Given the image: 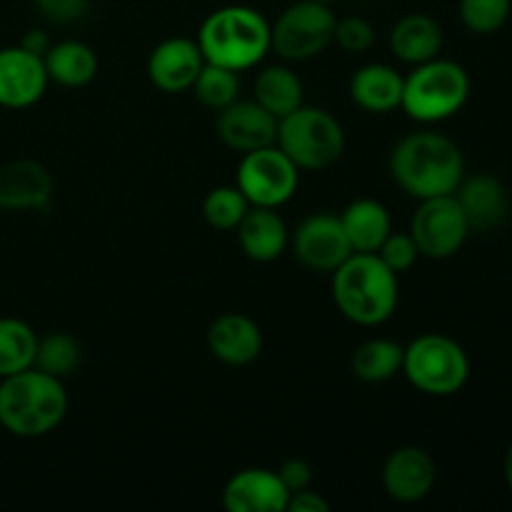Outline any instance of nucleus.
<instances>
[{"mask_svg": "<svg viewBox=\"0 0 512 512\" xmlns=\"http://www.w3.org/2000/svg\"><path fill=\"white\" fill-rule=\"evenodd\" d=\"M405 78L385 63H368L350 78V98L368 113H390L400 108Z\"/></svg>", "mask_w": 512, "mask_h": 512, "instance_id": "21", "label": "nucleus"}, {"mask_svg": "<svg viewBox=\"0 0 512 512\" xmlns=\"http://www.w3.org/2000/svg\"><path fill=\"white\" fill-rule=\"evenodd\" d=\"M375 255H378V258L383 260L395 275H400V273H408V270L418 263L420 250L410 233H390Z\"/></svg>", "mask_w": 512, "mask_h": 512, "instance_id": "32", "label": "nucleus"}, {"mask_svg": "<svg viewBox=\"0 0 512 512\" xmlns=\"http://www.w3.org/2000/svg\"><path fill=\"white\" fill-rule=\"evenodd\" d=\"M275 473H278V478L283 480V485L288 488L290 495L310 488V483H313V468H310V463H305V460L300 458L285 460Z\"/></svg>", "mask_w": 512, "mask_h": 512, "instance_id": "35", "label": "nucleus"}, {"mask_svg": "<svg viewBox=\"0 0 512 512\" xmlns=\"http://www.w3.org/2000/svg\"><path fill=\"white\" fill-rule=\"evenodd\" d=\"M215 133L235 153H250V150L265 148L275 143L278 135V118L263 108L258 100H235L218 110Z\"/></svg>", "mask_w": 512, "mask_h": 512, "instance_id": "13", "label": "nucleus"}, {"mask_svg": "<svg viewBox=\"0 0 512 512\" xmlns=\"http://www.w3.org/2000/svg\"><path fill=\"white\" fill-rule=\"evenodd\" d=\"M345 235L355 253H378L380 245L393 233V220L380 200L358 198L340 213Z\"/></svg>", "mask_w": 512, "mask_h": 512, "instance_id": "23", "label": "nucleus"}, {"mask_svg": "<svg viewBox=\"0 0 512 512\" xmlns=\"http://www.w3.org/2000/svg\"><path fill=\"white\" fill-rule=\"evenodd\" d=\"M512 0H460L458 13L468 30L478 35L495 33L510 18Z\"/></svg>", "mask_w": 512, "mask_h": 512, "instance_id": "31", "label": "nucleus"}, {"mask_svg": "<svg viewBox=\"0 0 512 512\" xmlns=\"http://www.w3.org/2000/svg\"><path fill=\"white\" fill-rule=\"evenodd\" d=\"M453 195L468 218L470 230H490L508 215V193L495 175L478 173L473 178H463Z\"/></svg>", "mask_w": 512, "mask_h": 512, "instance_id": "20", "label": "nucleus"}, {"mask_svg": "<svg viewBox=\"0 0 512 512\" xmlns=\"http://www.w3.org/2000/svg\"><path fill=\"white\" fill-rule=\"evenodd\" d=\"M248 210L250 203L240 193L238 185H220L210 190L203 200V218L218 230H235Z\"/></svg>", "mask_w": 512, "mask_h": 512, "instance_id": "30", "label": "nucleus"}, {"mask_svg": "<svg viewBox=\"0 0 512 512\" xmlns=\"http://www.w3.org/2000/svg\"><path fill=\"white\" fill-rule=\"evenodd\" d=\"M503 470H505V483H508V488H510V493H512V443H510L508 453H505Z\"/></svg>", "mask_w": 512, "mask_h": 512, "instance_id": "38", "label": "nucleus"}, {"mask_svg": "<svg viewBox=\"0 0 512 512\" xmlns=\"http://www.w3.org/2000/svg\"><path fill=\"white\" fill-rule=\"evenodd\" d=\"M335 25L338 18L330 10V3L298 0L270 25V50H275L285 63L313 60L335 40Z\"/></svg>", "mask_w": 512, "mask_h": 512, "instance_id": "8", "label": "nucleus"}, {"mask_svg": "<svg viewBox=\"0 0 512 512\" xmlns=\"http://www.w3.org/2000/svg\"><path fill=\"white\" fill-rule=\"evenodd\" d=\"M48 83V70L40 55L28 53L20 45L0 50V108H30L43 98Z\"/></svg>", "mask_w": 512, "mask_h": 512, "instance_id": "12", "label": "nucleus"}, {"mask_svg": "<svg viewBox=\"0 0 512 512\" xmlns=\"http://www.w3.org/2000/svg\"><path fill=\"white\" fill-rule=\"evenodd\" d=\"M275 145L300 170H325L345 153V130L328 110L300 105L278 120Z\"/></svg>", "mask_w": 512, "mask_h": 512, "instance_id": "6", "label": "nucleus"}, {"mask_svg": "<svg viewBox=\"0 0 512 512\" xmlns=\"http://www.w3.org/2000/svg\"><path fill=\"white\" fill-rule=\"evenodd\" d=\"M255 100L280 120L303 105V80L288 65H268L255 78Z\"/></svg>", "mask_w": 512, "mask_h": 512, "instance_id": "25", "label": "nucleus"}, {"mask_svg": "<svg viewBox=\"0 0 512 512\" xmlns=\"http://www.w3.org/2000/svg\"><path fill=\"white\" fill-rule=\"evenodd\" d=\"M235 233H238L240 250L255 263H273L288 250L290 243L288 225L280 218L278 208H255V205H250Z\"/></svg>", "mask_w": 512, "mask_h": 512, "instance_id": "19", "label": "nucleus"}, {"mask_svg": "<svg viewBox=\"0 0 512 512\" xmlns=\"http://www.w3.org/2000/svg\"><path fill=\"white\" fill-rule=\"evenodd\" d=\"M195 93V98L210 110H223L225 105L235 103L240 95V80L235 70L220 68V65L205 63L200 70L198 80L190 88Z\"/></svg>", "mask_w": 512, "mask_h": 512, "instance_id": "29", "label": "nucleus"}, {"mask_svg": "<svg viewBox=\"0 0 512 512\" xmlns=\"http://www.w3.org/2000/svg\"><path fill=\"white\" fill-rule=\"evenodd\" d=\"M35 5H38L43 18H48L50 23L68 25L88 13L90 0H35Z\"/></svg>", "mask_w": 512, "mask_h": 512, "instance_id": "34", "label": "nucleus"}, {"mask_svg": "<svg viewBox=\"0 0 512 512\" xmlns=\"http://www.w3.org/2000/svg\"><path fill=\"white\" fill-rule=\"evenodd\" d=\"M43 60L50 83H58L63 88H85L98 75V55L83 40L53 43Z\"/></svg>", "mask_w": 512, "mask_h": 512, "instance_id": "24", "label": "nucleus"}, {"mask_svg": "<svg viewBox=\"0 0 512 512\" xmlns=\"http://www.w3.org/2000/svg\"><path fill=\"white\" fill-rule=\"evenodd\" d=\"M403 375L420 393L448 398L463 390L470 378V360L463 345L440 333L415 338L403 353Z\"/></svg>", "mask_w": 512, "mask_h": 512, "instance_id": "7", "label": "nucleus"}, {"mask_svg": "<svg viewBox=\"0 0 512 512\" xmlns=\"http://www.w3.org/2000/svg\"><path fill=\"white\" fill-rule=\"evenodd\" d=\"M195 40L205 63L243 73L270 53V23L250 5H225L203 20Z\"/></svg>", "mask_w": 512, "mask_h": 512, "instance_id": "4", "label": "nucleus"}, {"mask_svg": "<svg viewBox=\"0 0 512 512\" xmlns=\"http://www.w3.org/2000/svg\"><path fill=\"white\" fill-rule=\"evenodd\" d=\"M295 258L315 273H333L355 253L340 215L313 213L298 225L293 238Z\"/></svg>", "mask_w": 512, "mask_h": 512, "instance_id": "11", "label": "nucleus"}, {"mask_svg": "<svg viewBox=\"0 0 512 512\" xmlns=\"http://www.w3.org/2000/svg\"><path fill=\"white\" fill-rule=\"evenodd\" d=\"M390 175L413 198H438L455 193L465 178V160L453 140L423 130L398 140L390 153Z\"/></svg>", "mask_w": 512, "mask_h": 512, "instance_id": "1", "label": "nucleus"}, {"mask_svg": "<svg viewBox=\"0 0 512 512\" xmlns=\"http://www.w3.org/2000/svg\"><path fill=\"white\" fill-rule=\"evenodd\" d=\"M403 353L405 348L388 338H370L358 345L353 353V375L363 383H385L403 373Z\"/></svg>", "mask_w": 512, "mask_h": 512, "instance_id": "26", "label": "nucleus"}, {"mask_svg": "<svg viewBox=\"0 0 512 512\" xmlns=\"http://www.w3.org/2000/svg\"><path fill=\"white\" fill-rule=\"evenodd\" d=\"M78 365H80V343L73 338V335L55 330V333H48L43 335V338H38V350H35L33 368L63 380L68 378Z\"/></svg>", "mask_w": 512, "mask_h": 512, "instance_id": "28", "label": "nucleus"}, {"mask_svg": "<svg viewBox=\"0 0 512 512\" xmlns=\"http://www.w3.org/2000/svg\"><path fill=\"white\" fill-rule=\"evenodd\" d=\"M438 468L428 450L403 445L393 450L383 465V488L398 503H420L433 490Z\"/></svg>", "mask_w": 512, "mask_h": 512, "instance_id": "15", "label": "nucleus"}, {"mask_svg": "<svg viewBox=\"0 0 512 512\" xmlns=\"http://www.w3.org/2000/svg\"><path fill=\"white\" fill-rule=\"evenodd\" d=\"M35 350L38 335L25 320L0 318V378L33 368Z\"/></svg>", "mask_w": 512, "mask_h": 512, "instance_id": "27", "label": "nucleus"}, {"mask_svg": "<svg viewBox=\"0 0 512 512\" xmlns=\"http://www.w3.org/2000/svg\"><path fill=\"white\" fill-rule=\"evenodd\" d=\"M470 75L455 60L433 58L415 65L405 78L400 108L418 123H440L448 120L468 103Z\"/></svg>", "mask_w": 512, "mask_h": 512, "instance_id": "5", "label": "nucleus"}, {"mask_svg": "<svg viewBox=\"0 0 512 512\" xmlns=\"http://www.w3.org/2000/svg\"><path fill=\"white\" fill-rule=\"evenodd\" d=\"M468 233L470 223L453 193L420 200V208L415 210L410 223V235L420 255L433 260L453 258L465 245Z\"/></svg>", "mask_w": 512, "mask_h": 512, "instance_id": "10", "label": "nucleus"}, {"mask_svg": "<svg viewBox=\"0 0 512 512\" xmlns=\"http://www.w3.org/2000/svg\"><path fill=\"white\" fill-rule=\"evenodd\" d=\"M288 500V488L268 468L240 470L223 488V508L228 512H285Z\"/></svg>", "mask_w": 512, "mask_h": 512, "instance_id": "16", "label": "nucleus"}, {"mask_svg": "<svg viewBox=\"0 0 512 512\" xmlns=\"http://www.w3.org/2000/svg\"><path fill=\"white\" fill-rule=\"evenodd\" d=\"M390 50L403 63H428L443 50V28L425 13L403 15L390 30Z\"/></svg>", "mask_w": 512, "mask_h": 512, "instance_id": "22", "label": "nucleus"}, {"mask_svg": "<svg viewBox=\"0 0 512 512\" xmlns=\"http://www.w3.org/2000/svg\"><path fill=\"white\" fill-rule=\"evenodd\" d=\"M398 275L375 253H353L333 270V300L355 325L375 328L398 308Z\"/></svg>", "mask_w": 512, "mask_h": 512, "instance_id": "3", "label": "nucleus"}, {"mask_svg": "<svg viewBox=\"0 0 512 512\" xmlns=\"http://www.w3.org/2000/svg\"><path fill=\"white\" fill-rule=\"evenodd\" d=\"M318 3H333V0H318Z\"/></svg>", "mask_w": 512, "mask_h": 512, "instance_id": "39", "label": "nucleus"}, {"mask_svg": "<svg viewBox=\"0 0 512 512\" xmlns=\"http://www.w3.org/2000/svg\"><path fill=\"white\" fill-rule=\"evenodd\" d=\"M330 503L320 493H315L313 488H305L300 493H293L288 500V508L285 512H328Z\"/></svg>", "mask_w": 512, "mask_h": 512, "instance_id": "36", "label": "nucleus"}, {"mask_svg": "<svg viewBox=\"0 0 512 512\" xmlns=\"http://www.w3.org/2000/svg\"><path fill=\"white\" fill-rule=\"evenodd\" d=\"M53 198V178L38 160L20 158L0 165V210H43Z\"/></svg>", "mask_w": 512, "mask_h": 512, "instance_id": "17", "label": "nucleus"}, {"mask_svg": "<svg viewBox=\"0 0 512 512\" xmlns=\"http://www.w3.org/2000/svg\"><path fill=\"white\" fill-rule=\"evenodd\" d=\"M235 185L255 208H280L298 190L300 168L275 143L265 145L243 153Z\"/></svg>", "mask_w": 512, "mask_h": 512, "instance_id": "9", "label": "nucleus"}, {"mask_svg": "<svg viewBox=\"0 0 512 512\" xmlns=\"http://www.w3.org/2000/svg\"><path fill=\"white\" fill-rule=\"evenodd\" d=\"M18 45L20 48L28 50V53H35V55H40V58H45V53L50 50L53 40H50V35L45 33L43 28H30Z\"/></svg>", "mask_w": 512, "mask_h": 512, "instance_id": "37", "label": "nucleus"}, {"mask_svg": "<svg viewBox=\"0 0 512 512\" xmlns=\"http://www.w3.org/2000/svg\"><path fill=\"white\" fill-rule=\"evenodd\" d=\"M68 413V393L60 378L28 368L0 378V428L15 438H43Z\"/></svg>", "mask_w": 512, "mask_h": 512, "instance_id": "2", "label": "nucleus"}, {"mask_svg": "<svg viewBox=\"0 0 512 512\" xmlns=\"http://www.w3.org/2000/svg\"><path fill=\"white\" fill-rule=\"evenodd\" d=\"M203 65L205 55L198 40L175 35L153 48L148 58V78L163 93H185L193 88Z\"/></svg>", "mask_w": 512, "mask_h": 512, "instance_id": "14", "label": "nucleus"}, {"mask_svg": "<svg viewBox=\"0 0 512 512\" xmlns=\"http://www.w3.org/2000/svg\"><path fill=\"white\" fill-rule=\"evenodd\" d=\"M333 43H338L345 53H353V55L365 53V50L373 48L375 28L365 18H355V15H350V18L338 20Z\"/></svg>", "mask_w": 512, "mask_h": 512, "instance_id": "33", "label": "nucleus"}, {"mask_svg": "<svg viewBox=\"0 0 512 512\" xmlns=\"http://www.w3.org/2000/svg\"><path fill=\"white\" fill-rule=\"evenodd\" d=\"M208 348L220 363L250 365L263 350V333L258 323L243 313H223L208 328Z\"/></svg>", "mask_w": 512, "mask_h": 512, "instance_id": "18", "label": "nucleus"}]
</instances>
